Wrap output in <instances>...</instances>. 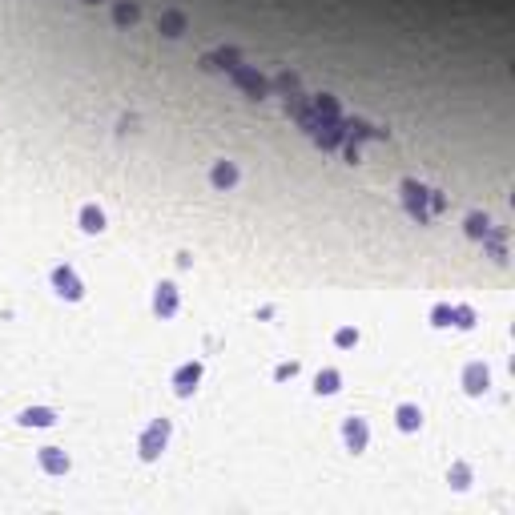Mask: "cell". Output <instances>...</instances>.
Here are the masks:
<instances>
[{
    "label": "cell",
    "mask_w": 515,
    "mask_h": 515,
    "mask_svg": "<svg viewBox=\"0 0 515 515\" xmlns=\"http://www.w3.org/2000/svg\"><path fill=\"white\" fill-rule=\"evenodd\" d=\"M367 137H375V141H387L391 137V129H378V125H371V121H362V117H351V121H342V153H347V162L358 165V141H367Z\"/></svg>",
    "instance_id": "obj_1"
},
{
    "label": "cell",
    "mask_w": 515,
    "mask_h": 515,
    "mask_svg": "<svg viewBox=\"0 0 515 515\" xmlns=\"http://www.w3.org/2000/svg\"><path fill=\"white\" fill-rule=\"evenodd\" d=\"M398 193H402L407 213H411L419 226H427V222H431V186H422V182H415V177H407V182L398 186Z\"/></svg>",
    "instance_id": "obj_2"
},
{
    "label": "cell",
    "mask_w": 515,
    "mask_h": 515,
    "mask_svg": "<svg viewBox=\"0 0 515 515\" xmlns=\"http://www.w3.org/2000/svg\"><path fill=\"white\" fill-rule=\"evenodd\" d=\"M165 443H169V419H153V422H149V431L141 435V443H137L141 459L153 463V459L165 451Z\"/></svg>",
    "instance_id": "obj_3"
},
{
    "label": "cell",
    "mask_w": 515,
    "mask_h": 515,
    "mask_svg": "<svg viewBox=\"0 0 515 515\" xmlns=\"http://www.w3.org/2000/svg\"><path fill=\"white\" fill-rule=\"evenodd\" d=\"M230 81H234L242 93L250 97V101H262V97H270V81L262 77L258 69H250V65H237L234 72H230Z\"/></svg>",
    "instance_id": "obj_4"
},
{
    "label": "cell",
    "mask_w": 515,
    "mask_h": 515,
    "mask_svg": "<svg viewBox=\"0 0 515 515\" xmlns=\"http://www.w3.org/2000/svg\"><path fill=\"white\" fill-rule=\"evenodd\" d=\"M52 290H57L61 298H69V302H81V298H85V286L72 274V266H57V270H52Z\"/></svg>",
    "instance_id": "obj_5"
},
{
    "label": "cell",
    "mask_w": 515,
    "mask_h": 515,
    "mask_svg": "<svg viewBox=\"0 0 515 515\" xmlns=\"http://www.w3.org/2000/svg\"><path fill=\"white\" fill-rule=\"evenodd\" d=\"M242 65V57H237V48H217V52H206L202 57V72H230Z\"/></svg>",
    "instance_id": "obj_6"
},
{
    "label": "cell",
    "mask_w": 515,
    "mask_h": 515,
    "mask_svg": "<svg viewBox=\"0 0 515 515\" xmlns=\"http://www.w3.org/2000/svg\"><path fill=\"white\" fill-rule=\"evenodd\" d=\"M197 382H202V362H186V367L173 375V391H177V398H189L193 391H197Z\"/></svg>",
    "instance_id": "obj_7"
},
{
    "label": "cell",
    "mask_w": 515,
    "mask_h": 515,
    "mask_svg": "<svg viewBox=\"0 0 515 515\" xmlns=\"http://www.w3.org/2000/svg\"><path fill=\"white\" fill-rule=\"evenodd\" d=\"M342 439H347V447H351L354 455L358 451H367V439H371V431H367V419H347L342 422Z\"/></svg>",
    "instance_id": "obj_8"
},
{
    "label": "cell",
    "mask_w": 515,
    "mask_h": 515,
    "mask_svg": "<svg viewBox=\"0 0 515 515\" xmlns=\"http://www.w3.org/2000/svg\"><path fill=\"white\" fill-rule=\"evenodd\" d=\"M487 387H492L487 367H483V362H471L467 371H463V391H467V395H483Z\"/></svg>",
    "instance_id": "obj_9"
},
{
    "label": "cell",
    "mask_w": 515,
    "mask_h": 515,
    "mask_svg": "<svg viewBox=\"0 0 515 515\" xmlns=\"http://www.w3.org/2000/svg\"><path fill=\"white\" fill-rule=\"evenodd\" d=\"M153 310H157L162 318L177 314V286H173V282H162V286H157V294H153Z\"/></svg>",
    "instance_id": "obj_10"
},
{
    "label": "cell",
    "mask_w": 515,
    "mask_h": 515,
    "mask_svg": "<svg viewBox=\"0 0 515 515\" xmlns=\"http://www.w3.org/2000/svg\"><path fill=\"white\" fill-rule=\"evenodd\" d=\"M41 467L48 475H65L69 471V455L61 451V447H41Z\"/></svg>",
    "instance_id": "obj_11"
},
{
    "label": "cell",
    "mask_w": 515,
    "mask_h": 515,
    "mask_svg": "<svg viewBox=\"0 0 515 515\" xmlns=\"http://www.w3.org/2000/svg\"><path fill=\"white\" fill-rule=\"evenodd\" d=\"M210 182L217 189H234L237 186V165L234 162H217V165H213V173H210Z\"/></svg>",
    "instance_id": "obj_12"
},
{
    "label": "cell",
    "mask_w": 515,
    "mask_h": 515,
    "mask_svg": "<svg viewBox=\"0 0 515 515\" xmlns=\"http://www.w3.org/2000/svg\"><path fill=\"white\" fill-rule=\"evenodd\" d=\"M21 422L24 427H52V422H57V411H48V407H28V411H21Z\"/></svg>",
    "instance_id": "obj_13"
},
{
    "label": "cell",
    "mask_w": 515,
    "mask_h": 515,
    "mask_svg": "<svg viewBox=\"0 0 515 515\" xmlns=\"http://www.w3.org/2000/svg\"><path fill=\"white\" fill-rule=\"evenodd\" d=\"M395 419H398V431H419V427H422V411L415 407V402H402Z\"/></svg>",
    "instance_id": "obj_14"
},
{
    "label": "cell",
    "mask_w": 515,
    "mask_h": 515,
    "mask_svg": "<svg viewBox=\"0 0 515 515\" xmlns=\"http://www.w3.org/2000/svg\"><path fill=\"white\" fill-rule=\"evenodd\" d=\"M137 17H141V8L133 4V0H121L117 8H113V24H117V28H129V24H137Z\"/></svg>",
    "instance_id": "obj_15"
},
{
    "label": "cell",
    "mask_w": 515,
    "mask_h": 515,
    "mask_svg": "<svg viewBox=\"0 0 515 515\" xmlns=\"http://www.w3.org/2000/svg\"><path fill=\"white\" fill-rule=\"evenodd\" d=\"M81 230H85V234H101V230H105V213L97 210V206H85V210H81Z\"/></svg>",
    "instance_id": "obj_16"
},
{
    "label": "cell",
    "mask_w": 515,
    "mask_h": 515,
    "mask_svg": "<svg viewBox=\"0 0 515 515\" xmlns=\"http://www.w3.org/2000/svg\"><path fill=\"white\" fill-rule=\"evenodd\" d=\"M338 387H342V375H338V371H318V378H314V391H318V395H334V391H338Z\"/></svg>",
    "instance_id": "obj_17"
},
{
    "label": "cell",
    "mask_w": 515,
    "mask_h": 515,
    "mask_svg": "<svg viewBox=\"0 0 515 515\" xmlns=\"http://www.w3.org/2000/svg\"><path fill=\"white\" fill-rule=\"evenodd\" d=\"M487 234H492V217H487V213H471V217H467V237L483 242Z\"/></svg>",
    "instance_id": "obj_18"
},
{
    "label": "cell",
    "mask_w": 515,
    "mask_h": 515,
    "mask_svg": "<svg viewBox=\"0 0 515 515\" xmlns=\"http://www.w3.org/2000/svg\"><path fill=\"white\" fill-rule=\"evenodd\" d=\"M162 32L165 37H182L186 32V17L182 12H162Z\"/></svg>",
    "instance_id": "obj_19"
},
{
    "label": "cell",
    "mask_w": 515,
    "mask_h": 515,
    "mask_svg": "<svg viewBox=\"0 0 515 515\" xmlns=\"http://www.w3.org/2000/svg\"><path fill=\"white\" fill-rule=\"evenodd\" d=\"M334 347H342V351H351V347H358V330H354V327L334 330Z\"/></svg>",
    "instance_id": "obj_20"
},
{
    "label": "cell",
    "mask_w": 515,
    "mask_h": 515,
    "mask_svg": "<svg viewBox=\"0 0 515 515\" xmlns=\"http://www.w3.org/2000/svg\"><path fill=\"white\" fill-rule=\"evenodd\" d=\"M431 322H435V327H451V322H455V306H435V310H431Z\"/></svg>",
    "instance_id": "obj_21"
},
{
    "label": "cell",
    "mask_w": 515,
    "mask_h": 515,
    "mask_svg": "<svg viewBox=\"0 0 515 515\" xmlns=\"http://www.w3.org/2000/svg\"><path fill=\"white\" fill-rule=\"evenodd\" d=\"M274 89H278L282 97L294 93V89H298V77H294V72H278V77H274Z\"/></svg>",
    "instance_id": "obj_22"
},
{
    "label": "cell",
    "mask_w": 515,
    "mask_h": 515,
    "mask_svg": "<svg viewBox=\"0 0 515 515\" xmlns=\"http://www.w3.org/2000/svg\"><path fill=\"white\" fill-rule=\"evenodd\" d=\"M455 327H459V330L475 327V310H471V306H455Z\"/></svg>",
    "instance_id": "obj_23"
},
{
    "label": "cell",
    "mask_w": 515,
    "mask_h": 515,
    "mask_svg": "<svg viewBox=\"0 0 515 515\" xmlns=\"http://www.w3.org/2000/svg\"><path fill=\"white\" fill-rule=\"evenodd\" d=\"M467 479H471L467 463H455V467H451V483H455V487H467Z\"/></svg>",
    "instance_id": "obj_24"
},
{
    "label": "cell",
    "mask_w": 515,
    "mask_h": 515,
    "mask_svg": "<svg viewBox=\"0 0 515 515\" xmlns=\"http://www.w3.org/2000/svg\"><path fill=\"white\" fill-rule=\"evenodd\" d=\"M443 210H447V193H443V189H431V217L443 213Z\"/></svg>",
    "instance_id": "obj_25"
},
{
    "label": "cell",
    "mask_w": 515,
    "mask_h": 515,
    "mask_svg": "<svg viewBox=\"0 0 515 515\" xmlns=\"http://www.w3.org/2000/svg\"><path fill=\"white\" fill-rule=\"evenodd\" d=\"M298 375V362H282L278 371H274V378H278V382H286V378H294Z\"/></svg>",
    "instance_id": "obj_26"
},
{
    "label": "cell",
    "mask_w": 515,
    "mask_h": 515,
    "mask_svg": "<svg viewBox=\"0 0 515 515\" xmlns=\"http://www.w3.org/2000/svg\"><path fill=\"white\" fill-rule=\"evenodd\" d=\"M85 4H97V0H85Z\"/></svg>",
    "instance_id": "obj_27"
}]
</instances>
